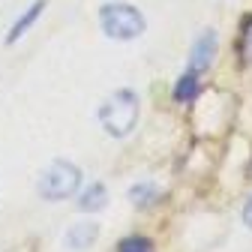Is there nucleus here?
Here are the masks:
<instances>
[{
	"mask_svg": "<svg viewBox=\"0 0 252 252\" xmlns=\"http://www.w3.org/2000/svg\"><path fill=\"white\" fill-rule=\"evenodd\" d=\"M99 123L111 138H126L138 123V96L132 90H114L99 105Z\"/></svg>",
	"mask_w": 252,
	"mask_h": 252,
	"instance_id": "nucleus-1",
	"label": "nucleus"
},
{
	"mask_svg": "<svg viewBox=\"0 0 252 252\" xmlns=\"http://www.w3.org/2000/svg\"><path fill=\"white\" fill-rule=\"evenodd\" d=\"M42 9H45V0H36V3L27 9V15H21V21H18V24H12V30H9L6 42H15V39H18V36L24 33V30H27L30 24H33V21H36V18L42 15Z\"/></svg>",
	"mask_w": 252,
	"mask_h": 252,
	"instance_id": "nucleus-9",
	"label": "nucleus"
},
{
	"mask_svg": "<svg viewBox=\"0 0 252 252\" xmlns=\"http://www.w3.org/2000/svg\"><path fill=\"white\" fill-rule=\"evenodd\" d=\"M237 51H240V60H243V63H252V15H246L243 24H240Z\"/></svg>",
	"mask_w": 252,
	"mask_h": 252,
	"instance_id": "nucleus-10",
	"label": "nucleus"
},
{
	"mask_svg": "<svg viewBox=\"0 0 252 252\" xmlns=\"http://www.w3.org/2000/svg\"><path fill=\"white\" fill-rule=\"evenodd\" d=\"M216 33L213 30H207V33H201L198 39H195V45H192V51H189V72H204V69H210V63H213V57H216Z\"/></svg>",
	"mask_w": 252,
	"mask_h": 252,
	"instance_id": "nucleus-4",
	"label": "nucleus"
},
{
	"mask_svg": "<svg viewBox=\"0 0 252 252\" xmlns=\"http://www.w3.org/2000/svg\"><path fill=\"white\" fill-rule=\"evenodd\" d=\"M243 225L252 231V198L246 201V207H243Z\"/></svg>",
	"mask_w": 252,
	"mask_h": 252,
	"instance_id": "nucleus-12",
	"label": "nucleus"
},
{
	"mask_svg": "<svg viewBox=\"0 0 252 252\" xmlns=\"http://www.w3.org/2000/svg\"><path fill=\"white\" fill-rule=\"evenodd\" d=\"M198 78H195V72H186V75H180L177 78V84H174V99L177 102H192L195 96H198Z\"/></svg>",
	"mask_w": 252,
	"mask_h": 252,
	"instance_id": "nucleus-8",
	"label": "nucleus"
},
{
	"mask_svg": "<svg viewBox=\"0 0 252 252\" xmlns=\"http://www.w3.org/2000/svg\"><path fill=\"white\" fill-rule=\"evenodd\" d=\"M105 201H108L105 186H102V183H90L84 192L78 195V210H84V213H96V210L105 207Z\"/></svg>",
	"mask_w": 252,
	"mask_h": 252,
	"instance_id": "nucleus-6",
	"label": "nucleus"
},
{
	"mask_svg": "<svg viewBox=\"0 0 252 252\" xmlns=\"http://www.w3.org/2000/svg\"><path fill=\"white\" fill-rule=\"evenodd\" d=\"M99 21H102L105 36L120 39V42L141 36L144 27H147V24H144V15H141L135 6H129V3H108V6H102Z\"/></svg>",
	"mask_w": 252,
	"mask_h": 252,
	"instance_id": "nucleus-3",
	"label": "nucleus"
},
{
	"mask_svg": "<svg viewBox=\"0 0 252 252\" xmlns=\"http://www.w3.org/2000/svg\"><path fill=\"white\" fill-rule=\"evenodd\" d=\"M117 252H153V240L144 234H129L117 243Z\"/></svg>",
	"mask_w": 252,
	"mask_h": 252,
	"instance_id": "nucleus-11",
	"label": "nucleus"
},
{
	"mask_svg": "<svg viewBox=\"0 0 252 252\" xmlns=\"http://www.w3.org/2000/svg\"><path fill=\"white\" fill-rule=\"evenodd\" d=\"M96 237H99L96 222H75L66 234H63V243H66V249H72V252H81V249L96 243Z\"/></svg>",
	"mask_w": 252,
	"mask_h": 252,
	"instance_id": "nucleus-5",
	"label": "nucleus"
},
{
	"mask_svg": "<svg viewBox=\"0 0 252 252\" xmlns=\"http://www.w3.org/2000/svg\"><path fill=\"white\" fill-rule=\"evenodd\" d=\"M156 198H159V189H156L150 180H144V183H135L132 189H129V201L135 204V207H150V204H156Z\"/></svg>",
	"mask_w": 252,
	"mask_h": 252,
	"instance_id": "nucleus-7",
	"label": "nucleus"
},
{
	"mask_svg": "<svg viewBox=\"0 0 252 252\" xmlns=\"http://www.w3.org/2000/svg\"><path fill=\"white\" fill-rule=\"evenodd\" d=\"M78 186H81V171L78 165H72L69 159H57L51 162L42 177H39V195L45 201H63V198H69L78 192Z\"/></svg>",
	"mask_w": 252,
	"mask_h": 252,
	"instance_id": "nucleus-2",
	"label": "nucleus"
}]
</instances>
